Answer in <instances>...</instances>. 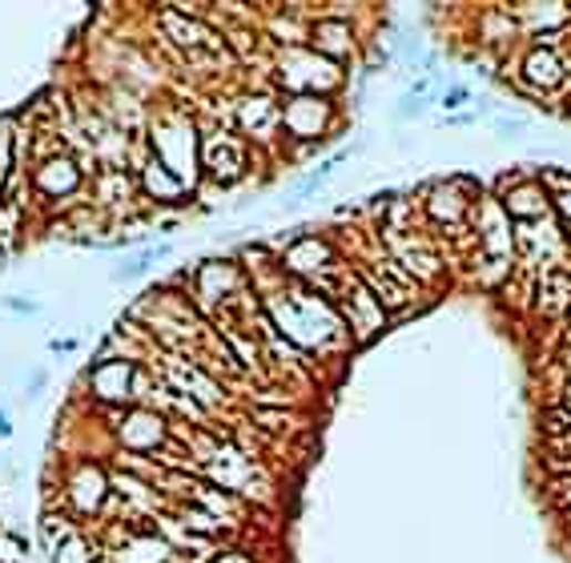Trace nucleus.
I'll list each match as a JSON object with an SVG mask.
<instances>
[{"mask_svg": "<svg viewBox=\"0 0 571 563\" xmlns=\"http://www.w3.org/2000/svg\"><path fill=\"white\" fill-rule=\"evenodd\" d=\"M560 434H571V407L568 402H555L543 411V439H560Z\"/></svg>", "mask_w": 571, "mask_h": 563, "instance_id": "7", "label": "nucleus"}, {"mask_svg": "<svg viewBox=\"0 0 571 563\" xmlns=\"http://www.w3.org/2000/svg\"><path fill=\"white\" fill-rule=\"evenodd\" d=\"M12 427H9V419H4V411H0V434H9Z\"/></svg>", "mask_w": 571, "mask_h": 563, "instance_id": "10", "label": "nucleus"}, {"mask_svg": "<svg viewBox=\"0 0 571 563\" xmlns=\"http://www.w3.org/2000/svg\"><path fill=\"white\" fill-rule=\"evenodd\" d=\"M41 531H44V540L53 543V547H61L65 540H73L77 535V528H73V520L69 515H57V511H49L41 520Z\"/></svg>", "mask_w": 571, "mask_h": 563, "instance_id": "8", "label": "nucleus"}, {"mask_svg": "<svg viewBox=\"0 0 571 563\" xmlns=\"http://www.w3.org/2000/svg\"><path fill=\"white\" fill-rule=\"evenodd\" d=\"M551 209L548 202V190L543 185H523V190H511L507 194V214L516 217V222H536Z\"/></svg>", "mask_w": 571, "mask_h": 563, "instance_id": "4", "label": "nucleus"}, {"mask_svg": "<svg viewBox=\"0 0 571 563\" xmlns=\"http://www.w3.org/2000/svg\"><path fill=\"white\" fill-rule=\"evenodd\" d=\"M130 375L133 367L130 362H118V358H101L98 367H93V382H98V395L101 399H125L130 395Z\"/></svg>", "mask_w": 571, "mask_h": 563, "instance_id": "3", "label": "nucleus"}, {"mask_svg": "<svg viewBox=\"0 0 571 563\" xmlns=\"http://www.w3.org/2000/svg\"><path fill=\"white\" fill-rule=\"evenodd\" d=\"M202 153H205V170L214 177H222V182L242 174V145H237L230 133H222V137H205Z\"/></svg>", "mask_w": 571, "mask_h": 563, "instance_id": "1", "label": "nucleus"}, {"mask_svg": "<svg viewBox=\"0 0 571 563\" xmlns=\"http://www.w3.org/2000/svg\"><path fill=\"white\" fill-rule=\"evenodd\" d=\"M145 185H150L153 194H157V190H162V202H170L173 194H182L185 190V182L177 174H170V170H165L162 162H153V165H145Z\"/></svg>", "mask_w": 571, "mask_h": 563, "instance_id": "6", "label": "nucleus"}, {"mask_svg": "<svg viewBox=\"0 0 571 563\" xmlns=\"http://www.w3.org/2000/svg\"><path fill=\"white\" fill-rule=\"evenodd\" d=\"M523 76H528L536 89H555L563 81V61L555 49H531L528 61H523Z\"/></svg>", "mask_w": 571, "mask_h": 563, "instance_id": "2", "label": "nucleus"}, {"mask_svg": "<svg viewBox=\"0 0 571 563\" xmlns=\"http://www.w3.org/2000/svg\"><path fill=\"white\" fill-rule=\"evenodd\" d=\"M157 21H162L165 29H173V33H177V37H173L177 44H190V49L205 44V29H202V24H197V21H185V17L177 9H165L162 17H157Z\"/></svg>", "mask_w": 571, "mask_h": 563, "instance_id": "5", "label": "nucleus"}, {"mask_svg": "<svg viewBox=\"0 0 571 563\" xmlns=\"http://www.w3.org/2000/svg\"><path fill=\"white\" fill-rule=\"evenodd\" d=\"M463 101H467V89H451V93L442 98V105H447V109H459Z\"/></svg>", "mask_w": 571, "mask_h": 563, "instance_id": "9", "label": "nucleus"}]
</instances>
